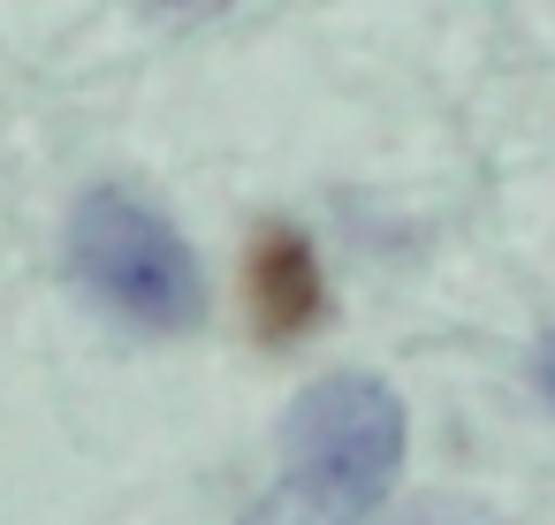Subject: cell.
Instances as JSON below:
<instances>
[{
    "label": "cell",
    "instance_id": "obj_4",
    "mask_svg": "<svg viewBox=\"0 0 555 525\" xmlns=\"http://www.w3.org/2000/svg\"><path fill=\"white\" fill-rule=\"evenodd\" d=\"M244 525H365V517H335V510H320L305 487H274V495H259L251 502V517ZM388 525H494L479 502H456V495H426V502H411L403 517H388Z\"/></svg>",
    "mask_w": 555,
    "mask_h": 525
},
{
    "label": "cell",
    "instance_id": "obj_5",
    "mask_svg": "<svg viewBox=\"0 0 555 525\" xmlns=\"http://www.w3.org/2000/svg\"><path fill=\"white\" fill-rule=\"evenodd\" d=\"M532 388H540V404L555 411V335H540V350H532Z\"/></svg>",
    "mask_w": 555,
    "mask_h": 525
},
{
    "label": "cell",
    "instance_id": "obj_2",
    "mask_svg": "<svg viewBox=\"0 0 555 525\" xmlns=\"http://www.w3.org/2000/svg\"><path fill=\"white\" fill-rule=\"evenodd\" d=\"M282 441L297 457L289 487H305L335 517H373L403 472V404L373 373H327L297 396Z\"/></svg>",
    "mask_w": 555,
    "mask_h": 525
},
{
    "label": "cell",
    "instance_id": "obj_1",
    "mask_svg": "<svg viewBox=\"0 0 555 525\" xmlns=\"http://www.w3.org/2000/svg\"><path fill=\"white\" fill-rule=\"evenodd\" d=\"M69 274L77 290L138 328V335H191L206 320V267L168 214L130 191H85L69 214Z\"/></svg>",
    "mask_w": 555,
    "mask_h": 525
},
{
    "label": "cell",
    "instance_id": "obj_3",
    "mask_svg": "<svg viewBox=\"0 0 555 525\" xmlns=\"http://www.w3.org/2000/svg\"><path fill=\"white\" fill-rule=\"evenodd\" d=\"M244 297H251V328L267 343H297L320 312H327V282H320V259L297 229H259L251 244V267H244Z\"/></svg>",
    "mask_w": 555,
    "mask_h": 525
},
{
    "label": "cell",
    "instance_id": "obj_6",
    "mask_svg": "<svg viewBox=\"0 0 555 525\" xmlns=\"http://www.w3.org/2000/svg\"><path fill=\"white\" fill-rule=\"evenodd\" d=\"M145 9H153V16H214L221 0H145Z\"/></svg>",
    "mask_w": 555,
    "mask_h": 525
}]
</instances>
